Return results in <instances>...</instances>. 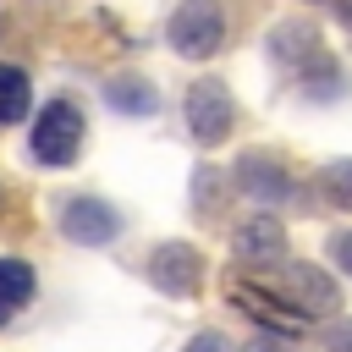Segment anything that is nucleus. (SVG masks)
Wrapping results in <instances>:
<instances>
[{
	"label": "nucleus",
	"mask_w": 352,
	"mask_h": 352,
	"mask_svg": "<svg viewBox=\"0 0 352 352\" xmlns=\"http://www.w3.org/2000/svg\"><path fill=\"white\" fill-rule=\"evenodd\" d=\"M60 236L77 242V248H104L121 236V214L104 204V198H66L60 204Z\"/></svg>",
	"instance_id": "obj_4"
},
{
	"label": "nucleus",
	"mask_w": 352,
	"mask_h": 352,
	"mask_svg": "<svg viewBox=\"0 0 352 352\" xmlns=\"http://www.w3.org/2000/svg\"><path fill=\"white\" fill-rule=\"evenodd\" d=\"M28 104H33V82H28V72L11 66V60H0V126L22 121Z\"/></svg>",
	"instance_id": "obj_12"
},
{
	"label": "nucleus",
	"mask_w": 352,
	"mask_h": 352,
	"mask_svg": "<svg viewBox=\"0 0 352 352\" xmlns=\"http://www.w3.org/2000/svg\"><path fill=\"white\" fill-rule=\"evenodd\" d=\"M270 292H275L280 302H292L302 319H319V314L341 308V292H336V280H330L319 264H297V258L275 264V280H270Z\"/></svg>",
	"instance_id": "obj_3"
},
{
	"label": "nucleus",
	"mask_w": 352,
	"mask_h": 352,
	"mask_svg": "<svg viewBox=\"0 0 352 352\" xmlns=\"http://www.w3.org/2000/svg\"><path fill=\"white\" fill-rule=\"evenodd\" d=\"M33 297V264L28 258H0V324L16 319V308H28Z\"/></svg>",
	"instance_id": "obj_11"
},
{
	"label": "nucleus",
	"mask_w": 352,
	"mask_h": 352,
	"mask_svg": "<svg viewBox=\"0 0 352 352\" xmlns=\"http://www.w3.org/2000/svg\"><path fill=\"white\" fill-rule=\"evenodd\" d=\"M187 352H231V341H226L220 330H198V336L187 341Z\"/></svg>",
	"instance_id": "obj_15"
},
{
	"label": "nucleus",
	"mask_w": 352,
	"mask_h": 352,
	"mask_svg": "<svg viewBox=\"0 0 352 352\" xmlns=\"http://www.w3.org/2000/svg\"><path fill=\"white\" fill-rule=\"evenodd\" d=\"M165 38H170V50L187 55V60L214 55V50L226 44V11H220V0H182V6L170 11Z\"/></svg>",
	"instance_id": "obj_1"
},
{
	"label": "nucleus",
	"mask_w": 352,
	"mask_h": 352,
	"mask_svg": "<svg viewBox=\"0 0 352 352\" xmlns=\"http://www.w3.org/2000/svg\"><path fill=\"white\" fill-rule=\"evenodd\" d=\"M324 346H330V352H352V319H341V324H330V336H324Z\"/></svg>",
	"instance_id": "obj_16"
},
{
	"label": "nucleus",
	"mask_w": 352,
	"mask_h": 352,
	"mask_svg": "<svg viewBox=\"0 0 352 352\" xmlns=\"http://www.w3.org/2000/svg\"><path fill=\"white\" fill-rule=\"evenodd\" d=\"M231 121H236V104H231L226 82H192V94H187V132L198 143H220L231 132Z\"/></svg>",
	"instance_id": "obj_6"
},
{
	"label": "nucleus",
	"mask_w": 352,
	"mask_h": 352,
	"mask_svg": "<svg viewBox=\"0 0 352 352\" xmlns=\"http://www.w3.org/2000/svg\"><path fill=\"white\" fill-rule=\"evenodd\" d=\"M236 187H242L248 198H258V204H286V198H297V182H292V170H286L275 154H242V160H236Z\"/></svg>",
	"instance_id": "obj_7"
},
{
	"label": "nucleus",
	"mask_w": 352,
	"mask_h": 352,
	"mask_svg": "<svg viewBox=\"0 0 352 352\" xmlns=\"http://www.w3.org/2000/svg\"><path fill=\"white\" fill-rule=\"evenodd\" d=\"M330 264H341V270L352 275V231H336V236H330Z\"/></svg>",
	"instance_id": "obj_14"
},
{
	"label": "nucleus",
	"mask_w": 352,
	"mask_h": 352,
	"mask_svg": "<svg viewBox=\"0 0 352 352\" xmlns=\"http://www.w3.org/2000/svg\"><path fill=\"white\" fill-rule=\"evenodd\" d=\"M104 104L121 110V116H154V110H160V94H154L143 77H110V82H104Z\"/></svg>",
	"instance_id": "obj_10"
},
{
	"label": "nucleus",
	"mask_w": 352,
	"mask_h": 352,
	"mask_svg": "<svg viewBox=\"0 0 352 352\" xmlns=\"http://www.w3.org/2000/svg\"><path fill=\"white\" fill-rule=\"evenodd\" d=\"M28 148H33L38 165H72L77 148H82V116H77V104L72 99H50L38 110V121H33Z\"/></svg>",
	"instance_id": "obj_2"
},
{
	"label": "nucleus",
	"mask_w": 352,
	"mask_h": 352,
	"mask_svg": "<svg viewBox=\"0 0 352 352\" xmlns=\"http://www.w3.org/2000/svg\"><path fill=\"white\" fill-rule=\"evenodd\" d=\"M336 22H341V28H352V0H336Z\"/></svg>",
	"instance_id": "obj_18"
},
{
	"label": "nucleus",
	"mask_w": 352,
	"mask_h": 352,
	"mask_svg": "<svg viewBox=\"0 0 352 352\" xmlns=\"http://www.w3.org/2000/svg\"><path fill=\"white\" fill-rule=\"evenodd\" d=\"M242 352H286V341H275V336H258V341H248Z\"/></svg>",
	"instance_id": "obj_17"
},
{
	"label": "nucleus",
	"mask_w": 352,
	"mask_h": 352,
	"mask_svg": "<svg viewBox=\"0 0 352 352\" xmlns=\"http://www.w3.org/2000/svg\"><path fill=\"white\" fill-rule=\"evenodd\" d=\"M148 280H154L165 297H192L198 280H204L198 248H187V242H160V248L148 253Z\"/></svg>",
	"instance_id": "obj_5"
},
{
	"label": "nucleus",
	"mask_w": 352,
	"mask_h": 352,
	"mask_svg": "<svg viewBox=\"0 0 352 352\" xmlns=\"http://www.w3.org/2000/svg\"><path fill=\"white\" fill-rule=\"evenodd\" d=\"M324 198H330V209H352V160H336V165H324Z\"/></svg>",
	"instance_id": "obj_13"
},
{
	"label": "nucleus",
	"mask_w": 352,
	"mask_h": 352,
	"mask_svg": "<svg viewBox=\"0 0 352 352\" xmlns=\"http://www.w3.org/2000/svg\"><path fill=\"white\" fill-rule=\"evenodd\" d=\"M236 258L242 264H286V231H280V220H270V214H258V220H242V231H236Z\"/></svg>",
	"instance_id": "obj_8"
},
{
	"label": "nucleus",
	"mask_w": 352,
	"mask_h": 352,
	"mask_svg": "<svg viewBox=\"0 0 352 352\" xmlns=\"http://www.w3.org/2000/svg\"><path fill=\"white\" fill-rule=\"evenodd\" d=\"M270 38H275V60H292V72H308L314 60H324L308 22H286V28H275Z\"/></svg>",
	"instance_id": "obj_9"
}]
</instances>
